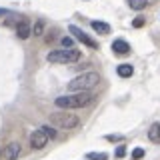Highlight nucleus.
<instances>
[{
    "instance_id": "obj_22",
    "label": "nucleus",
    "mask_w": 160,
    "mask_h": 160,
    "mask_svg": "<svg viewBox=\"0 0 160 160\" xmlns=\"http://www.w3.org/2000/svg\"><path fill=\"white\" fill-rule=\"evenodd\" d=\"M6 14H10L6 8H0V16H6Z\"/></svg>"
},
{
    "instance_id": "obj_9",
    "label": "nucleus",
    "mask_w": 160,
    "mask_h": 160,
    "mask_svg": "<svg viewBox=\"0 0 160 160\" xmlns=\"http://www.w3.org/2000/svg\"><path fill=\"white\" fill-rule=\"evenodd\" d=\"M112 50H114V54H118V56H124V54H128L130 52V46H128V42L126 40H114L112 42Z\"/></svg>"
},
{
    "instance_id": "obj_18",
    "label": "nucleus",
    "mask_w": 160,
    "mask_h": 160,
    "mask_svg": "<svg viewBox=\"0 0 160 160\" xmlns=\"http://www.w3.org/2000/svg\"><path fill=\"white\" fill-rule=\"evenodd\" d=\"M124 154H126V146H124V144H120V146L116 148V152H114V156H116V158H122Z\"/></svg>"
},
{
    "instance_id": "obj_11",
    "label": "nucleus",
    "mask_w": 160,
    "mask_h": 160,
    "mask_svg": "<svg viewBox=\"0 0 160 160\" xmlns=\"http://www.w3.org/2000/svg\"><path fill=\"white\" fill-rule=\"evenodd\" d=\"M116 72H118L120 78H130L134 74V68L130 66V64H120V66L116 68Z\"/></svg>"
},
{
    "instance_id": "obj_2",
    "label": "nucleus",
    "mask_w": 160,
    "mask_h": 160,
    "mask_svg": "<svg viewBox=\"0 0 160 160\" xmlns=\"http://www.w3.org/2000/svg\"><path fill=\"white\" fill-rule=\"evenodd\" d=\"M98 82H100V76L96 72H84L70 80L68 90L70 92H90L94 86H98Z\"/></svg>"
},
{
    "instance_id": "obj_19",
    "label": "nucleus",
    "mask_w": 160,
    "mask_h": 160,
    "mask_svg": "<svg viewBox=\"0 0 160 160\" xmlns=\"http://www.w3.org/2000/svg\"><path fill=\"white\" fill-rule=\"evenodd\" d=\"M132 26H134V28H142V26H144V18H142V16H136V18L132 20Z\"/></svg>"
},
{
    "instance_id": "obj_23",
    "label": "nucleus",
    "mask_w": 160,
    "mask_h": 160,
    "mask_svg": "<svg viewBox=\"0 0 160 160\" xmlns=\"http://www.w3.org/2000/svg\"><path fill=\"white\" fill-rule=\"evenodd\" d=\"M0 156H2V152H0Z\"/></svg>"
},
{
    "instance_id": "obj_14",
    "label": "nucleus",
    "mask_w": 160,
    "mask_h": 160,
    "mask_svg": "<svg viewBox=\"0 0 160 160\" xmlns=\"http://www.w3.org/2000/svg\"><path fill=\"white\" fill-rule=\"evenodd\" d=\"M86 158L88 160H108V154H104V152H88Z\"/></svg>"
},
{
    "instance_id": "obj_21",
    "label": "nucleus",
    "mask_w": 160,
    "mask_h": 160,
    "mask_svg": "<svg viewBox=\"0 0 160 160\" xmlns=\"http://www.w3.org/2000/svg\"><path fill=\"white\" fill-rule=\"evenodd\" d=\"M106 140H110V142H118V140H122V136H120V134H108Z\"/></svg>"
},
{
    "instance_id": "obj_3",
    "label": "nucleus",
    "mask_w": 160,
    "mask_h": 160,
    "mask_svg": "<svg viewBox=\"0 0 160 160\" xmlns=\"http://www.w3.org/2000/svg\"><path fill=\"white\" fill-rule=\"evenodd\" d=\"M82 52L76 48H62V50H50L46 54V60L52 64H72V62H78Z\"/></svg>"
},
{
    "instance_id": "obj_13",
    "label": "nucleus",
    "mask_w": 160,
    "mask_h": 160,
    "mask_svg": "<svg viewBox=\"0 0 160 160\" xmlns=\"http://www.w3.org/2000/svg\"><path fill=\"white\" fill-rule=\"evenodd\" d=\"M146 4H148V0H128V6L132 10H142V8H146Z\"/></svg>"
},
{
    "instance_id": "obj_20",
    "label": "nucleus",
    "mask_w": 160,
    "mask_h": 160,
    "mask_svg": "<svg viewBox=\"0 0 160 160\" xmlns=\"http://www.w3.org/2000/svg\"><path fill=\"white\" fill-rule=\"evenodd\" d=\"M44 130H46V134H48V136L50 138H54V136H56V130H54L52 126H46V124H44V126H42Z\"/></svg>"
},
{
    "instance_id": "obj_17",
    "label": "nucleus",
    "mask_w": 160,
    "mask_h": 160,
    "mask_svg": "<svg viewBox=\"0 0 160 160\" xmlns=\"http://www.w3.org/2000/svg\"><path fill=\"white\" fill-rule=\"evenodd\" d=\"M144 156V148H134L132 150V160H140Z\"/></svg>"
},
{
    "instance_id": "obj_15",
    "label": "nucleus",
    "mask_w": 160,
    "mask_h": 160,
    "mask_svg": "<svg viewBox=\"0 0 160 160\" xmlns=\"http://www.w3.org/2000/svg\"><path fill=\"white\" fill-rule=\"evenodd\" d=\"M42 32H44V22H42V20H38V22L34 24V30H32V34H34V36H40Z\"/></svg>"
},
{
    "instance_id": "obj_7",
    "label": "nucleus",
    "mask_w": 160,
    "mask_h": 160,
    "mask_svg": "<svg viewBox=\"0 0 160 160\" xmlns=\"http://www.w3.org/2000/svg\"><path fill=\"white\" fill-rule=\"evenodd\" d=\"M20 152H22V148H20V144L18 142H10L6 148H4V152H2V156L6 158V160H16L20 156Z\"/></svg>"
},
{
    "instance_id": "obj_5",
    "label": "nucleus",
    "mask_w": 160,
    "mask_h": 160,
    "mask_svg": "<svg viewBox=\"0 0 160 160\" xmlns=\"http://www.w3.org/2000/svg\"><path fill=\"white\" fill-rule=\"evenodd\" d=\"M48 140H50V136L46 134V130L40 126L38 130H34L30 134V146H32V150H42L48 144Z\"/></svg>"
},
{
    "instance_id": "obj_4",
    "label": "nucleus",
    "mask_w": 160,
    "mask_h": 160,
    "mask_svg": "<svg viewBox=\"0 0 160 160\" xmlns=\"http://www.w3.org/2000/svg\"><path fill=\"white\" fill-rule=\"evenodd\" d=\"M50 124H54V126L62 128V130H70V128H76L80 124V118L76 114H70V112H56L50 116Z\"/></svg>"
},
{
    "instance_id": "obj_1",
    "label": "nucleus",
    "mask_w": 160,
    "mask_h": 160,
    "mask_svg": "<svg viewBox=\"0 0 160 160\" xmlns=\"http://www.w3.org/2000/svg\"><path fill=\"white\" fill-rule=\"evenodd\" d=\"M94 100L92 92H72V94H62L54 100L58 108L62 110H74V108H84Z\"/></svg>"
},
{
    "instance_id": "obj_12",
    "label": "nucleus",
    "mask_w": 160,
    "mask_h": 160,
    "mask_svg": "<svg viewBox=\"0 0 160 160\" xmlns=\"http://www.w3.org/2000/svg\"><path fill=\"white\" fill-rule=\"evenodd\" d=\"M148 138L152 142H160V124H152L148 130Z\"/></svg>"
},
{
    "instance_id": "obj_16",
    "label": "nucleus",
    "mask_w": 160,
    "mask_h": 160,
    "mask_svg": "<svg viewBox=\"0 0 160 160\" xmlns=\"http://www.w3.org/2000/svg\"><path fill=\"white\" fill-rule=\"evenodd\" d=\"M60 42H62V46H64V48H72L74 38H72V36H62V40H60Z\"/></svg>"
},
{
    "instance_id": "obj_6",
    "label": "nucleus",
    "mask_w": 160,
    "mask_h": 160,
    "mask_svg": "<svg viewBox=\"0 0 160 160\" xmlns=\"http://www.w3.org/2000/svg\"><path fill=\"white\" fill-rule=\"evenodd\" d=\"M68 30H70V34H74V38H76L78 42H82V44H84V46H88V48H92V50H96V48H98V42L90 38L82 28H78V26H74V24H70V28H68Z\"/></svg>"
},
{
    "instance_id": "obj_10",
    "label": "nucleus",
    "mask_w": 160,
    "mask_h": 160,
    "mask_svg": "<svg viewBox=\"0 0 160 160\" xmlns=\"http://www.w3.org/2000/svg\"><path fill=\"white\" fill-rule=\"evenodd\" d=\"M90 26H92L94 32H98V34H110V26L106 22H100V20H92L90 22Z\"/></svg>"
},
{
    "instance_id": "obj_8",
    "label": "nucleus",
    "mask_w": 160,
    "mask_h": 160,
    "mask_svg": "<svg viewBox=\"0 0 160 160\" xmlns=\"http://www.w3.org/2000/svg\"><path fill=\"white\" fill-rule=\"evenodd\" d=\"M16 34H18L20 40H26L30 34H32V28H30L28 20H20V22L16 24Z\"/></svg>"
}]
</instances>
